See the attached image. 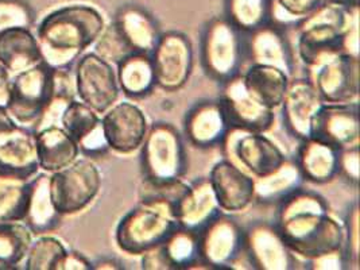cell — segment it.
<instances>
[{"mask_svg":"<svg viewBox=\"0 0 360 270\" xmlns=\"http://www.w3.org/2000/svg\"><path fill=\"white\" fill-rule=\"evenodd\" d=\"M15 124L17 123L8 115L6 107H0V131L6 130V129H10V127H13Z\"/></svg>","mask_w":360,"mask_h":270,"instance_id":"obj_50","label":"cell"},{"mask_svg":"<svg viewBox=\"0 0 360 270\" xmlns=\"http://www.w3.org/2000/svg\"><path fill=\"white\" fill-rule=\"evenodd\" d=\"M34 13L23 0H0V33L11 29H32Z\"/></svg>","mask_w":360,"mask_h":270,"instance_id":"obj_41","label":"cell"},{"mask_svg":"<svg viewBox=\"0 0 360 270\" xmlns=\"http://www.w3.org/2000/svg\"><path fill=\"white\" fill-rule=\"evenodd\" d=\"M141 170L143 181L150 184H170L185 177L188 154L180 131L173 124L157 122L148 126L141 146Z\"/></svg>","mask_w":360,"mask_h":270,"instance_id":"obj_4","label":"cell"},{"mask_svg":"<svg viewBox=\"0 0 360 270\" xmlns=\"http://www.w3.org/2000/svg\"><path fill=\"white\" fill-rule=\"evenodd\" d=\"M34 234L23 221L0 223V269H23Z\"/></svg>","mask_w":360,"mask_h":270,"instance_id":"obj_32","label":"cell"},{"mask_svg":"<svg viewBox=\"0 0 360 270\" xmlns=\"http://www.w3.org/2000/svg\"><path fill=\"white\" fill-rule=\"evenodd\" d=\"M101 123V117L79 99L72 101L61 118V127L79 145L84 136L94 131Z\"/></svg>","mask_w":360,"mask_h":270,"instance_id":"obj_39","label":"cell"},{"mask_svg":"<svg viewBox=\"0 0 360 270\" xmlns=\"http://www.w3.org/2000/svg\"><path fill=\"white\" fill-rule=\"evenodd\" d=\"M220 146L226 160L254 179L271 173L288 160L282 149L266 133L239 127H231Z\"/></svg>","mask_w":360,"mask_h":270,"instance_id":"obj_8","label":"cell"},{"mask_svg":"<svg viewBox=\"0 0 360 270\" xmlns=\"http://www.w3.org/2000/svg\"><path fill=\"white\" fill-rule=\"evenodd\" d=\"M92 46L95 49L94 53L112 65H117L127 56L135 53L127 41L117 32L114 23H110L108 26L105 25L104 30L98 35Z\"/></svg>","mask_w":360,"mask_h":270,"instance_id":"obj_40","label":"cell"},{"mask_svg":"<svg viewBox=\"0 0 360 270\" xmlns=\"http://www.w3.org/2000/svg\"><path fill=\"white\" fill-rule=\"evenodd\" d=\"M101 126L110 150L131 154L141 149L148 130L143 110L130 101H117L101 115Z\"/></svg>","mask_w":360,"mask_h":270,"instance_id":"obj_15","label":"cell"},{"mask_svg":"<svg viewBox=\"0 0 360 270\" xmlns=\"http://www.w3.org/2000/svg\"><path fill=\"white\" fill-rule=\"evenodd\" d=\"M34 134L38 165L45 173L66 168L80 157L77 142L61 126H50Z\"/></svg>","mask_w":360,"mask_h":270,"instance_id":"obj_27","label":"cell"},{"mask_svg":"<svg viewBox=\"0 0 360 270\" xmlns=\"http://www.w3.org/2000/svg\"><path fill=\"white\" fill-rule=\"evenodd\" d=\"M285 243L295 257L307 261L344 250V226L327 214H304L276 221Z\"/></svg>","mask_w":360,"mask_h":270,"instance_id":"obj_6","label":"cell"},{"mask_svg":"<svg viewBox=\"0 0 360 270\" xmlns=\"http://www.w3.org/2000/svg\"><path fill=\"white\" fill-rule=\"evenodd\" d=\"M142 268L146 270H170L162 246H157L142 254Z\"/></svg>","mask_w":360,"mask_h":270,"instance_id":"obj_47","label":"cell"},{"mask_svg":"<svg viewBox=\"0 0 360 270\" xmlns=\"http://www.w3.org/2000/svg\"><path fill=\"white\" fill-rule=\"evenodd\" d=\"M56 270H92V262L79 252L68 250Z\"/></svg>","mask_w":360,"mask_h":270,"instance_id":"obj_46","label":"cell"},{"mask_svg":"<svg viewBox=\"0 0 360 270\" xmlns=\"http://www.w3.org/2000/svg\"><path fill=\"white\" fill-rule=\"evenodd\" d=\"M304 177L295 161L286 160L271 173L254 179L255 202L262 204H278L288 195L301 188Z\"/></svg>","mask_w":360,"mask_h":270,"instance_id":"obj_31","label":"cell"},{"mask_svg":"<svg viewBox=\"0 0 360 270\" xmlns=\"http://www.w3.org/2000/svg\"><path fill=\"white\" fill-rule=\"evenodd\" d=\"M246 60L250 64L277 68L289 77L295 70V51L285 30L271 23L245 33Z\"/></svg>","mask_w":360,"mask_h":270,"instance_id":"obj_19","label":"cell"},{"mask_svg":"<svg viewBox=\"0 0 360 270\" xmlns=\"http://www.w3.org/2000/svg\"><path fill=\"white\" fill-rule=\"evenodd\" d=\"M73 75L77 99L100 117L119 101L120 86L115 65L98 57L96 53L82 54L75 64Z\"/></svg>","mask_w":360,"mask_h":270,"instance_id":"obj_10","label":"cell"},{"mask_svg":"<svg viewBox=\"0 0 360 270\" xmlns=\"http://www.w3.org/2000/svg\"><path fill=\"white\" fill-rule=\"evenodd\" d=\"M39 172L35 134L15 124L0 131V179L29 181Z\"/></svg>","mask_w":360,"mask_h":270,"instance_id":"obj_17","label":"cell"},{"mask_svg":"<svg viewBox=\"0 0 360 270\" xmlns=\"http://www.w3.org/2000/svg\"><path fill=\"white\" fill-rule=\"evenodd\" d=\"M311 138L339 150L359 146V101L324 103L313 119Z\"/></svg>","mask_w":360,"mask_h":270,"instance_id":"obj_16","label":"cell"},{"mask_svg":"<svg viewBox=\"0 0 360 270\" xmlns=\"http://www.w3.org/2000/svg\"><path fill=\"white\" fill-rule=\"evenodd\" d=\"M66 252L65 245L58 238L48 234L39 236L34 239L29 249L23 262V269L56 270Z\"/></svg>","mask_w":360,"mask_h":270,"instance_id":"obj_36","label":"cell"},{"mask_svg":"<svg viewBox=\"0 0 360 270\" xmlns=\"http://www.w3.org/2000/svg\"><path fill=\"white\" fill-rule=\"evenodd\" d=\"M197 234L200 259L212 269H232L245 254V229L223 212Z\"/></svg>","mask_w":360,"mask_h":270,"instance_id":"obj_13","label":"cell"},{"mask_svg":"<svg viewBox=\"0 0 360 270\" xmlns=\"http://www.w3.org/2000/svg\"><path fill=\"white\" fill-rule=\"evenodd\" d=\"M339 174L354 186L359 183V146L342 149L339 153Z\"/></svg>","mask_w":360,"mask_h":270,"instance_id":"obj_43","label":"cell"},{"mask_svg":"<svg viewBox=\"0 0 360 270\" xmlns=\"http://www.w3.org/2000/svg\"><path fill=\"white\" fill-rule=\"evenodd\" d=\"M324 101L311 80H290L281 104L285 127L298 141L311 138V123Z\"/></svg>","mask_w":360,"mask_h":270,"instance_id":"obj_21","label":"cell"},{"mask_svg":"<svg viewBox=\"0 0 360 270\" xmlns=\"http://www.w3.org/2000/svg\"><path fill=\"white\" fill-rule=\"evenodd\" d=\"M324 0H269V23L282 30L293 27Z\"/></svg>","mask_w":360,"mask_h":270,"instance_id":"obj_37","label":"cell"},{"mask_svg":"<svg viewBox=\"0 0 360 270\" xmlns=\"http://www.w3.org/2000/svg\"><path fill=\"white\" fill-rule=\"evenodd\" d=\"M220 99L224 103L232 127L267 133L276 120L274 110L257 101L245 86L242 75L223 83Z\"/></svg>","mask_w":360,"mask_h":270,"instance_id":"obj_18","label":"cell"},{"mask_svg":"<svg viewBox=\"0 0 360 270\" xmlns=\"http://www.w3.org/2000/svg\"><path fill=\"white\" fill-rule=\"evenodd\" d=\"M61 219L51 200L49 173H37L29 181V202L23 223L34 236H39L57 230Z\"/></svg>","mask_w":360,"mask_h":270,"instance_id":"obj_26","label":"cell"},{"mask_svg":"<svg viewBox=\"0 0 360 270\" xmlns=\"http://www.w3.org/2000/svg\"><path fill=\"white\" fill-rule=\"evenodd\" d=\"M120 92L130 98H143L157 86L151 57L148 53H132L116 65Z\"/></svg>","mask_w":360,"mask_h":270,"instance_id":"obj_30","label":"cell"},{"mask_svg":"<svg viewBox=\"0 0 360 270\" xmlns=\"http://www.w3.org/2000/svg\"><path fill=\"white\" fill-rule=\"evenodd\" d=\"M308 269L311 270H343L349 268L343 249L311 258L308 261Z\"/></svg>","mask_w":360,"mask_h":270,"instance_id":"obj_45","label":"cell"},{"mask_svg":"<svg viewBox=\"0 0 360 270\" xmlns=\"http://www.w3.org/2000/svg\"><path fill=\"white\" fill-rule=\"evenodd\" d=\"M242 79L247 91L263 105L277 110L281 107L283 96L292 77L277 68L250 64Z\"/></svg>","mask_w":360,"mask_h":270,"instance_id":"obj_29","label":"cell"},{"mask_svg":"<svg viewBox=\"0 0 360 270\" xmlns=\"http://www.w3.org/2000/svg\"><path fill=\"white\" fill-rule=\"evenodd\" d=\"M101 173L91 158H77L66 168L50 173L51 200L61 217L80 214L98 198Z\"/></svg>","mask_w":360,"mask_h":270,"instance_id":"obj_7","label":"cell"},{"mask_svg":"<svg viewBox=\"0 0 360 270\" xmlns=\"http://www.w3.org/2000/svg\"><path fill=\"white\" fill-rule=\"evenodd\" d=\"M245 254L251 268L259 270H293L295 254L279 233L276 223L255 221L245 230Z\"/></svg>","mask_w":360,"mask_h":270,"instance_id":"obj_14","label":"cell"},{"mask_svg":"<svg viewBox=\"0 0 360 270\" xmlns=\"http://www.w3.org/2000/svg\"><path fill=\"white\" fill-rule=\"evenodd\" d=\"M79 148H80V154L86 158H95V157L103 155L110 150L108 143L104 136L101 123L94 131H91L89 134L82 138V141L79 142Z\"/></svg>","mask_w":360,"mask_h":270,"instance_id":"obj_44","label":"cell"},{"mask_svg":"<svg viewBox=\"0 0 360 270\" xmlns=\"http://www.w3.org/2000/svg\"><path fill=\"white\" fill-rule=\"evenodd\" d=\"M112 23L135 53L150 54L162 34L155 17L148 8L135 3L120 6Z\"/></svg>","mask_w":360,"mask_h":270,"instance_id":"obj_24","label":"cell"},{"mask_svg":"<svg viewBox=\"0 0 360 270\" xmlns=\"http://www.w3.org/2000/svg\"><path fill=\"white\" fill-rule=\"evenodd\" d=\"M105 27L98 8L72 4L51 11L37 27L42 63L53 69L70 68L91 48Z\"/></svg>","mask_w":360,"mask_h":270,"instance_id":"obj_1","label":"cell"},{"mask_svg":"<svg viewBox=\"0 0 360 270\" xmlns=\"http://www.w3.org/2000/svg\"><path fill=\"white\" fill-rule=\"evenodd\" d=\"M150 57L155 84L165 92H177L189 82L195 65V53L188 35L180 32L161 34Z\"/></svg>","mask_w":360,"mask_h":270,"instance_id":"obj_11","label":"cell"},{"mask_svg":"<svg viewBox=\"0 0 360 270\" xmlns=\"http://www.w3.org/2000/svg\"><path fill=\"white\" fill-rule=\"evenodd\" d=\"M359 23V4L323 1L295 30V53L307 69L343 53L344 34Z\"/></svg>","mask_w":360,"mask_h":270,"instance_id":"obj_2","label":"cell"},{"mask_svg":"<svg viewBox=\"0 0 360 270\" xmlns=\"http://www.w3.org/2000/svg\"><path fill=\"white\" fill-rule=\"evenodd\" d=\"M324 1H330V3H338V4H359V0H324Z\"/></svg>","mask_w":360,"mask_h":270,"instance_id":"obj_51","label":"cell"},{"mask_svg":"<svg viewBox=\"0 0 360 270\" xmlns=\"http://www.w3.org/2000/svg\"><path fill=\"white\" fill-rule=\"evenodd\" d=\"M100 269L120 270L124 269V266L114 258H103L96 262H92V270Z\"/></svg>","mask_w":360,"mask_h":270,"instance_id":"obj_49","label":"cell"},{"mask_svg":"<svg viewBox=\"0 0 360 270\" xmlns=\"http://www.w3.org/2000/svg\"><path fill=\"white\" fill-rule=\"evenodd\" d=\"M42 63L39 45L32 29H11L0 33V64L11 76Z\"/></svg>","mask_w":360,"mask_h":270,"instance_id":"obj_28","label":"cell"},{"mask_svg":"<svg viewBox=\"0 0 360 270\" xmlns=\"http://www.w3.org/2000/svg\"><path fill=\"white\" fill-rule=\"evenodd\" d=\"M224 17L248 33L269 23V0H226Z\"/></svg>","mask_w":360,"mask_h":270,"instance_id":"obj_34","label":"cell"},{"mask_svg":"<svg viewBox=\"0 0 360 270\" xmlns=\"http://www.w3.org/2000/svg\"><path fill=\"white\" fill-rule=\"evenodd\" d=\"M231 127L221 99L198 101L185 117V134L200 149L220 146Z\"/></svg>","mask_w":360,"mask_h":270,"instance_id":"obj_22","label":"cell"},{"mask_svg":"<svg viewBox=\"0 0 360 270\" xmlns=\"http://www.w3.org/2000/svg\"><path fill=\"white\" fill-rule=\"evenodd\" d=\"M245 61V33L226 17L211 19L201 37V64L205 73L223 84L242 75Z\"/></svg>","mask_w":360,"mask_h":270,"instance_id":"obj_5","label":"cell"},{"mask_svg":"<svg viewBox=\"0 0 360 270\" xmlns=\"http://www.w3.org/2000/svg\"><path fill=\"white\" fill-rule=\"evenodd\" d=\"M208 180L223 212H242L255 202L254 177L226 158L213 165Z\"/></svg>","mask_w":360,"mask_h":270,"instance_id":"obj_20","label":"cell"},{"mask_svg":"<svg viewBox=\"0 0 360 270\" xmlns=\"http://www.w3.org/2000/svg\"><path fill=\"white\" fill-rule=\"evenodd\" d=\"M223 211L208 179H198L186 186L176 202V217L182 229L198 233Z\"/></svg>","mask_w":360,"mask_h":270,"instance_id":"obj_23","label":"cell"},{"mask_svg":"<svg viewBox=\"0 0 360 270\" xmlns=\"http://www.w3.org/2000/svg\"><path fill=\"white\" fill-rule=\"evenodd\" d=\"M277 220L289 219L297 215L304 214H327L329 212V205L327 200L309 189H304L302 186L295 189L290 195H288L283 200L277 204Z\"/></svg>","mask_w":360,"mask_h":270,"instance_id":"obj_38","label":"cell"},{"mask_svg":"<svg viewBox=\"0 0 360 270\" xmlns=\"http://www.w3.org/2000/svg\"><path fill=\"white\" fill-rule=\"evenodd\" d=\"M170 269H189L200 259L198 234L177 227L161 245Z\"/></svg>","mask_w":360,"mask_h":270,"instance_id":"obj_33","label":"cell"},{"mask_svg":"<svg viewBox=\"0 0 360 270\" xmlns=\"http://www.w3.org/2000/svg\"><path fill=\"white\" fill-rule=\"evenodd\" d=\"M53 91V68L39 63L13 76L6 110L13 120L32 129L48 105Z\"/></svg>","mask_w":360,"mask_h":270,"instance_id":"obj_9","label":"cell"},{"mask_svg":"<svg viewBox=\"0 0 360 270\" xmlns=\"http://www.w3.org/2000/svg\"><path fill=\"white\" fill-rule=\"evenodd\" d=\"M344 226V252L348 259V265H354V269H359V208L358 204L349 210Z\"/></svg>","mask_w":360,"mask_h":270,"instance_id":"obj_42","label":"cell"},{"mask_svg":"<svg viewBox=\"0 0 360 270\" xmlns=\"http://www.w3.org/2000/svg\"><path fill=\"white\" fill-rule=\"evenodd\" d=\"M308 79L324 103L359 101V57L339 53L308 69Z\"/></svg>","mask_w":360,"mask_h":270,"instance_id":"obj_12","label":"cell"},{"mask_svg":"<svg viewBox=\"0 0 360 270\" xmlns=\"http://www.w3.org/2000/svg\"><path fill=\"white\" fill-rule=\"evenodd\" d=\"M339 149L323 141L307 138L300 141L295 161L304 180L327 184L339 174Z\"/></svg>","mask_w":360,"mask_h":270,"instance_id":"obj_25","label":"cell"},{"mask_svg":"<svg viewBox=\"0 0 360 270\" xmlns=\"http://www.w3.org/2000/svg\"><path fill=\"white\" fill-rule=\"evenodd\" d=\"M13 76L0 64V107H6L10 98Z\"/></svg>","mask_w":360,"mask_h":270,"instance_id":"obj_48","label":"cell"},{"mask_svg":"<svg viewBox=\"0 0 360 270\" xmlns=\"http://www.w3.org/2000/svg\"><path fill=\"white\" fill-rule=\"evenodd\" d=\"M29 181L0 179V223L23 221L29 202Z\"/></svg>","mask_w":360,"mask_h":270,"instance_id":"obj_35","label":"cell"},{"mask_svg":"<svg viewBox=\"0 0 360 270\" xmlns=\"http://www.w3.org/2000/svg\"><path fill=\"white\" fill-rule=\"evenodd\" d=\"M179 226L176 202L161 196H142L119 220L115 230L117 248L130 255H142L161 246Z\"/></svg>","mask_w":360,"mask_h":270,"instance_id":"obj_3","label":"cell"}]
</instances>
